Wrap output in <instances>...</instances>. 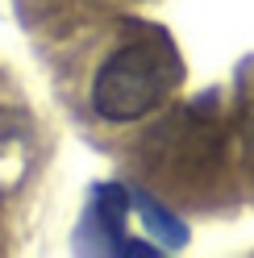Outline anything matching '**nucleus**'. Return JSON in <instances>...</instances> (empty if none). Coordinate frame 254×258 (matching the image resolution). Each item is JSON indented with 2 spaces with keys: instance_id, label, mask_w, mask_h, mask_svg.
Listing matches in <instances>:
<instances>
[{
  "instance_id": "obj_2",
  "label": "nucleus",
  "mask_w": 254,
  "mask_h": 258,
  "mask_svg": "<svg viewBox=\"0 0 254 258\" xmlns=\"http://www.w3.org/2000/svg\"><path fill=\"white\" fill-rule=\"evenodd\" d=\"M138 213H142V221H146V229H150L154 237H163L167 246H179V241H183V225L171 221L154 200H138Z\"/></svg>"
},
{
  "instance_id": "obj_1",
  "label": "nucleus",
  "mask_w": 254,
  "mask_h": 258,
  "mask_svg": "<svg viewBox=\"0 0 254 258\" xmlns=\"http://www.w3.org/2000/svg\"><path fill=\"white\" fill-rule=\"evenodd\" d=\"M183 58L167 38H142L113 50L96 79H92V104L104 121H142L179 88Z\"/></svg>"
}]
</instances>
